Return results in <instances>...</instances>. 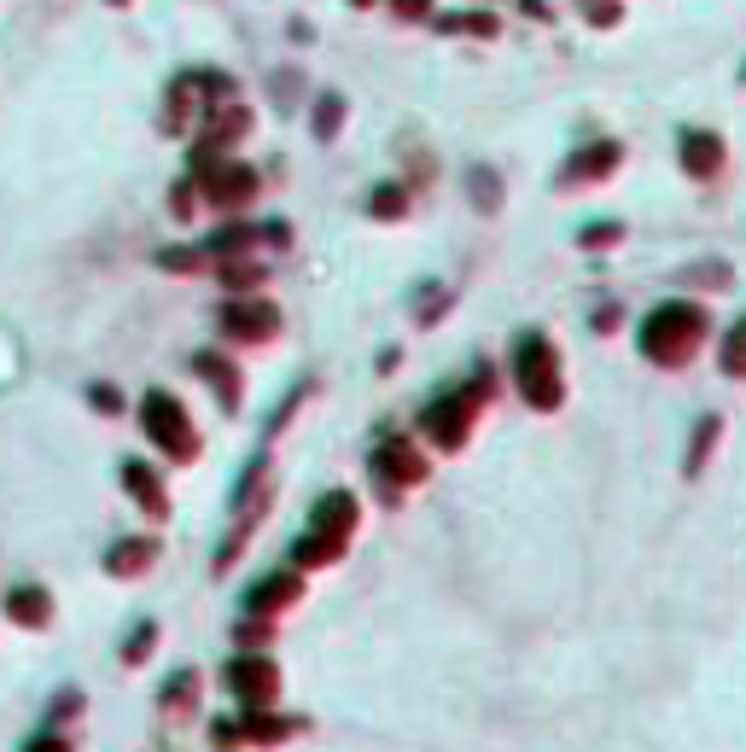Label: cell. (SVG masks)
Here are the masks:
<instances>
[{
	"mask_svg": "<svg viewBox=\"0 0 746 752\" xmlns=\"http://www.w3.org/2000/svg\"><path fill=\"white\" fill-rule=\"evenodd\" d=\"M706 333H712L706 304H688V298L659 304L642 321V356H647V362H659V368H682V362H694V356H700Z\"/></svg>",
	"mask_w": 746,
	"mask_h": 752,
	"instance_id": "obj_1",
	"label": "cell"
},
{
	"mask_svg": "<svg viewBox=\"0 0 746 752\" xmlns=\"http://www.w3.org/2000/svg\"><path fill=\"white\" fill-rule=\"evenodd\" d=\"M513 385H519V397L531 403V409H560V397H566V374H560V350L548 344V333H519L513 339Z\"/></svg>",
	"mask_w": 746,
	"mask_h": 752,
	"instance_id": "obj_2",
	"label": "cell"
},
{
	"mask_svg": "<svg viewBox=\"0 0 746 752\" xmlns=\"http://www.w3.org/2000/svg\"><path fill=\"white\" fill-rule=\"evenodd\" d=\"M193 187H199V199H210L216 210H245L257 199V170L222 158V152H199V158H193Z\"/></svg>",
	"mask_w": 746,
	"mask_h": 752,
	"instance_id": "obj_3",
	"label": "cell"
},
{
	"mask_svg": "<svg viewBox=\"0 0 746 752\" xmlns=\"http://www.w3.org/2000/svg\"><path fill=\"white\" fill-rule=\"evenodd\" d=\"M140 426H146V438L164 449L170 461H193V455H199V432H193V414L181 409L170 391H146V397H140Z\"/></svg>",
	"mask_w": 746,
	"mask_h": 752,
	"instance_id": "obj_4",
	"label": "cell"
},
{
	"mask_svg": "<svg viewBox=\"0 0 746 752\" xmlns=\"http://www.w3.org/2000/svg\"><path fill=\"white\" fill-rule=\"evenodd\" d=\"M484 397H490V391H484V379H478L473 391L461 385V391L438 397L432 409L420 414V432H426V438H432L438 449H461V444H467V432H473L478 409H484Z\"/></svg>",
	"mask_w": 746,
	"mask_h": 752,
	"instance_id": "obj_5",
	"label": "cell"
},
{
	"mask_svg": "<svg viewBox=\"0 0 746 752\" xmlns=\"http://www.w3.org/2000/svg\"><path fill=\"white\" fill-rule=\"evenodd\" d=\"M216 321H222V333L234 344H269L274 333H280V309H274L269 298H251V292L234 298V304H222Z\"/></svg>",
	"mask_w": 746,
	"mask_h": 752,
	"instance_id": "obj_6",
	"label": "cell"
},
{
	"mask_svg": "<svg viewBox=\"0 0 746 752\" xmlns=\"http://www.w3.org/2000/svg\"><path fill=\"white\" fill-rule=\"evenodd\" d=\"M228 694L245 700V706H269L274 694H280V665L263 659V653H234V665H228Z\"/></svg>",
	"mask_w": 746,
	"mask_h": 752,
	"instance_id": "obj_7",
	"label": "cell"
},
{
	"mask_svg": "<svg viewBox=\"0 0 746 752\" xmlns=\"http://www.w3.org/2000/svg\"><path fill=\"white\" fill-rule=\"evenodd\" d=\"M373 473L391 484V490H414V484H426V455L408 444V438H385V444L373 449Z\"/></svg>",
	"mask_w": 746,
	"mask_h": 752,
	"instance_id": "obj_8",
	"label": "cell"
},
{
	"mask_svg": "<svg viewBox=\"0 0 746 752\" xmlns=\"http://www.w3.org/2000/svg\"><path fill=\"white\" fill-rule=\"evenodd\" d=\"M618 158H624V146H618V140H595V146H583L572 164L560 170V187H583V181H601V175L618 170Z\"/></svg>",
	"mask_w": 746,
	"mask_h": 752,
	"instance_id": "obj_9",
	"label": "cell"
},
{
	"mask_svg": "<svg viewBox=\"0 0 746 752\" xmlns=\"http://www.w3.org/2000/svg\"><path fill=\"white\" fill-rule=\"evenodd\" d=\"M304 595V578L298 572H274V578H263L251 595H245V613L251 618H269V613H286L292 601Z\"/></svg>",
	"mask_w": 746,
	"mask_h": 752,
	"instance_id": "obj_10",
	"label": "cell"
},
{
	"mask_svg": "<svg viewBox=\"0 0 746 752\" xmlns=\"http://www.w3.org/2000/svg\"><path fill=\"white\" fill-rule=\"evenodd\" d=\"M251 135V111L245 105H216V111H204V140L199 152H222V146H234V140Z\"/></svg>",
	"mask_w": 746,
	"mask_h": 752,
	"instance_id": "obj_11",
	"label": "cell"
},
{
	"mask_svg": "<svg viewBox=\"0 0 746 752\" xmlns=\"http://www.w3.org/2000/svg\"><path fill=\"white\" fill-rule=\"evenodd\" d=\"M6 618L24 624V630H47L53 624V595L41 583H18V589H6Z\"/></svg>",
	"mask_w": 746,
	"mask_h": 752,
	"instance_id": "obj_12",
	"label": "cell"
},
{
	"mask_svg": "<svg viewBox=\"0 0 746 752\" xmlns=\"http://www.w3.org/2000/svg\"><path fill=\"white\" fill-rule=\"evenodd\" d=\"M152 560H158V537H123V543L105 548V572L111 578H140Z\"/></svg>",
	"mask_w": 746,
	"mask_h": 752,
	"instance_id": "obj_13",
	"label": "cell"
},
{
	"mask_svg": "<svg viewBox=\"0 0 746 752\" xmlns=\"http://www.w3.org/2000/svg\"><path fill=\"white\" fill-rule=\"evenodd\" d=\"M356 519H362V508H356L350 490H327V496L315 502V513H309V525H315V531H333V537H350Z\"/></svg>",
	"mask_w": 746,
	"mask_h": 752,
	"instance_id": "obj_14",
	"label": "cell"
},
{
	"mask_svg": "<svg viewBox=\"0 0 746 752\" xmlns=\"http://www.w3.org/2000/svg\"><path fill=\"white\" fill-rule=\"evenodd\" d=\"M682 170L712 181V175L723 170V140H717L712 129H688V135H682Z\"/></svg>",
	"mask_w": 746,
	"mask_h": 752,
	"instance_id": "obj_15",
	"label": "cell"
},
{
	"mask_svg": "<svg viewBox=\"0 0 746 752\" xmlns=\"http://www.w3.org/2000/svg\"><path fill=\"white\" fill-rule=\"evenodd\" d=\"M123 484H129V496H135L146 519H164L170 513V496H164V479L146 467V461H123Z\"/></svg>",
	"mask_w": 746,
	"mask_h": 752,
	"instance_id": "obj_16",
	"label": "cell"
},
{
	"mask_svg": "<svg viewBox=\"0 0 746 752\" xmlns=\"http://www.w3.org/2000/svg\"><path fill=\"white\" fill-rule=\"evenodd\" d=\"M344 548H350V537H333V531H315V525H309V537H298V548H292V572L333 566V560H344Z\"/></svg>",
	"mask_w": 746,
	"mask_h": 752,
	"instance_id": "obj_17",
	"label": "cell"
},
{
	"mask_svg": "<svg viewBox=\"0 0 746 752\" xmlns=\"http://www.w3.org/2000/svg\"><path fill=\"white\" fill-rule=\"evenodd\" d=\"M193 374L216 385V403H222V409H239V391H245V379H239V368H228L222 356H210V350H199V356H193Z\"/></svg>",
	"mask_w": 746,
	"mask_h": 752,
	"instance_id": "obj_18",
	"label": "cell"
},
{
	"mask_svg": "<svg viewBox=\"0 0 746 752\" xmlns=\"http://www.w3.org/2000/svg\"><path fill=\"white\" fill-rule=\"evenodd\" d=\"M368 210L379 216V222H403V216H408V187H403V181H385V187H373V193H368Z\"/></svg>",
	"mask_w": 746,
	"mask_h": 752,
	"instance_id": "obj_19",
	"label": "cell"
},
{
	"mask_svg": "<svg viewBox=\"0 0 746 752\" xmlns=\"http://www.w3.org/2000/svg\"><path fill=\"white\" fill-rule=\"evenodd\" d=\"M222 280L234 286V298H245V292H257V286L269 280V269H263V263H245V257H234V263H222Z\"/></svg>",
	"mask_w": 746,
	"mask_h": 752,
	"instance_id": "obj_20",
	"label": "cell"
},
{
	"mask_svg": "<svg viewBox=\"0 0 746 752\" xmlns=\"http://www.w3.org/2000/svg\"><path fill=\"white\" fill-rule=\"evenodd\" d=\"M344 129V94H321L315 100V140H333Z\"/></svg>",
	"mask_w": 746,
	"mask_h": 752,
	"instance_id": "obj_21",
	"label": "cell"
},
{
	"mask_svg": "<svg viewBox=\"0 0 746 752\" xmlns=\"http://www.w3.org/2000/svg\"><path fill=\"white\" fill-rule=\"evenodd\" d=\"M467 187H473V205L484 210V216L502 205V181H496V170H484V164H478V170H467Z\"/></svg>",
	"mask_w": 746,
	"mask_h": 752,
	"instance_id": "obj_22",
	"label": "cell"
},
{
	"mask_svg": "<svg viewBox=\"0 0 746 752\" xmlns=\"http://www.w3.org/2000/svg\"><path fill=\"white\" fill-rule=\"evenodd\" d=\"M717 432H723V414H706L700 426H694V449H688V473H700V461L717 449Z\"/></svg>",
	"mask_w": 746,
	"mask_h": 752,
	"instance_id": "obj_23",
	"label": "cell"
},
{
	"mask_svg": "<svg viewBox=\"0 0 746 752\" xmlns=\"http://www.w3.org/2000/svg\"><path fill=\"white\" fill-rule=\"evenodd\" d=\"M741 368H746V321H735L729 339H723V374L741 379Z\"/></svg>",
	"mask_w": 746,
	"mask_h": 752,
	"instance_id": "obj_24",
	"label": "cell"
},
{
	"mask_svg": "<svg viewBox=\"0 0 746 752\" xmlns=\"http://www.w3.org/2000/svg\"><path fill=\"white\" fill-rule=\"evenodd\" d=\"M438 30H473V35H496L502 24L490 12H455V18H438Z\"/></svg>",
	"mask_w": 746,
	"mask_h": 752,
	"instance_id": "obj_25",
	"label": "cell"
},
{
	"mask_svg": "<svg viewBox=\"0 0 746 752\" xmlns=\"http://www.w3.org/2000/svg\"><path fill=\"white\" fill-rule=\"evenodd\" d=\"M618 240H624V222H589V228L577 234L583 251H601V245H618Z\"/></svg>",
	"mask_w": 746,
	"mask_h": 752,
	"instance_id": "obj_26",
	"label": "cell"
},
{
	"mask_svg": "<svg viewBox=\"0 0 746 752\" xmlns=\"http://www.w3.org/2000/svg\"><path fill=\"white\" fill-rule=\"evenodd\" d=\"M152 648H158V624H140L135 636L123 642V665H140V659H152Z\"/></svg>",
	"mask_w": 746,
	"mask_h": 752,
	"instance_id": "obj_27",
	"label": "cell"
},
{
	"mask_svg": "<svg viewBox=\"0 0 746 752\" xmlns=\"http://www.w3.org/2000/svg\"><path fill=\"white\" fill-rule=\"evenodd\" d=\"M181 700H187V706L199 700V677H193V671H181V677H170V688H164V706H181Z\"/></svg>",
	"mask_w": 746,
	"mask_h": 752,
	"instance_id": "obj_28",
	"label": "cell"
},
{
	"mask_svg": "<svg viewBox=\"0 0 746 752\" xmlns=\"http://www.w3.org/2000/svg\"><path fill=\"white\" fill-rule=\"evenodd\" d=\"M234 636H239V648H263V642L274 636V624H269V618H245Z\"/></svg>",
	"mask_w": 746,
	"mask_h": 752,
	"instance_id": "obj_29",
	"label": "cell"
},
{
	"mask_svg": "<svg viewBox=\"0 0 746 752\" xmlns=\"http://www.w3.org/2000/svg\"><path fill=\"white\" fill-rule=\"evenodd\" d=\"M426 298H432V304L414 309V315H420V327H432V321H443V315H449V286H426Z\"/></svg>",
	"mask_w": 746,
	"mask_h": 752,
	"instance_id": "obj_30",
	"label": "cell"
},
{
	"mask_svg": "<svg viewBox=\"0 0 746 752\" xmlns=\"http://www.w3.org/2000/svg\"><path fill=\"white\" fill-rule=\"evenodd\" d=\"M76 712H82V694H76V688H65V694L47 706V723H65V718H76Z\"/></svg>",
	"mask_w": 746,
	"mask_h": 752,
	"instance_id": "obj_31",
	"label": "cell"
},
{
	"mask_svg": "<svg viewBox=\"0 0 746 752\" xmlns=\"http://www.w3.org/2000/svg\"><path fill=\"white\" fill-rule=\"evenodd\" d=\"M88 403H94L100 414H123V397H117V385H94V391H88Z\"/></svg>",
	"mask_w": 746,
	"mask_h": 752,
	"instance_id": "obj_32",
	"label": "cell"
},
{
	"mask_svg": "<svg viewBox=\"0 0 746 752\" xmlns=\"http://www.w3.org/2000/svg\"><path fill=\"white\" fill-rule=\"evenodd\" d=\"M158 263H164V269H204V263H210V257H199V251H164V257H158Z\"/></svg>",
	"mask_w": 746,
	"mask_h": 752,
	"instance_id": "obj_33",
	"label": "cell"
},
{
	"mask_svg": "<svg viewBox=\"0 0 746 752\" xmlns=\"http://www.w3.org/2000/svg\"><path fill=\"white\" fill-rule=\"evenodd\" d=\"M170 199H175V216H193V210H199V187H193V181H181V187H175V193H170Z\"/></svg>",
	"mask_w": 746,
	"mask_h": 752,
	"instance_id": "obj_34",
	"label": "cell"
},
{
	"mask_svg": "<svg viewBox=\"0 0 746 752\" xmlns=\"http://www.w3.org/2000/svg\"><path fill=\"white\" fill-rule=\"evenodd\" d=\"M391 12L414 24V18H426V12H432V0H391Z\"/></svg>",
	"mask_w": 746,
	"mask_h": 752,
	"instance_id": "obj_35",
	"label": "cell"
},
{
	"mask_svg": "<svg viewBox=\"0 0 746 752\" xmlns=\"http://www.w3.org/2000/svg\"><path fill=\"white\" fill-rule=\"evenodd\" d=\"M589 321H595V333H612V327H618V321H624V309H618V304H607V309H595V315H589Z\"/></svg>",
	"mask_w": 746,
	"mask_h": 752,
	"instance_id": "obj_36",
	"label": "cell"
},
{
	"mask_svg": "<svg viewBox=\"0 0 746 752\" xmlns=\"http://www.w3.org/2000/svg\"><path fill=\"white\" fill-rule=\"evenodd\" d=\"M24 752H70V741H65V735H35Z\"/></svg>",
	"mask_w": 746,
	"mask_h": 752,
	"instance_id": "obj_37",
	"label": "cell"
},
{
	"mask_svg": "<svg viewBox=\"0 0 746 752\" xmlns=\"http://www.w3.org/2000/svg\"><path fill=\"white\" fill-rule=\"evenodd\" d=\"M688 280H700V269H688ZM723 280H729V269H723V263H712V269H706V286H723Z\"/></svg>",
	"mask_w": 746,
	"mask_h": 752,
	"instance_id": "obj_38",
	"label": "cell"
},
{
	"mask_svg": "<svg viewBox=\"0 0 746 752\" xmlns=\"http://www.w3.org/2000/svg\"><path fill=\"white\" fill-rule=\"evenodd\" d=\"M350 6H373V0H350Z\"/></svg>",
	"mask_w": 746,
	"mask_h": 752,
	"instance_id": "obj_39",
	"label": "cell"
}]
</instances>
